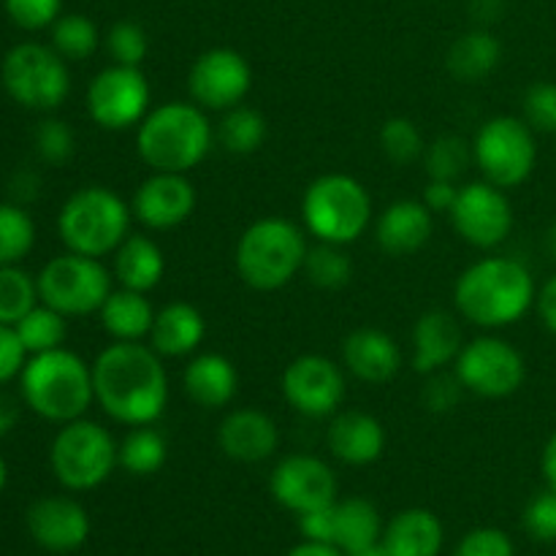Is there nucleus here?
Segmentation results:
<instances>
[{"label":"nucleus","mask_w":556,"mask_h":556,"mask_svg":"<svg viewBox=\"0 0 556 556\" xmlns=\"http://www.w3.org/2000/svg\"><path fill=\"white\" fill-rule=\"evenodd\" d=\"M96 402L125 427H150L166 413L168 372L163 356L144 342H112L92 362Z\"/></svg>","instance_id":"nucleus-1"},{"label":"nucleus","mask_w":556,"mask_h":556,"mask_svg":"<svg viewBox=\"0 0 556 556\" xmlns=\"http://www.w3.org/2000/svg\"><path fill=\"white\" fill-rule=\"evenodd\" d=\"M535 296L530 269L503 255H489L470 264L454 286L456 313L481 329L516 324L535 304Z\"/></svg>","instance_id":"nucleus-2"},{"label":"nucleus","mask_w":556,"mask_h":556,"mask_svg":"<svg viewBox=\"0 0 556 556\" xmlns=\"http://www.w3.org/2000/svg\"><path fill=\"white\" fill-rule=\"evenodd\" d=\"M215 125L193 101H172L150 109L136 125V152L152 172L188 174L215 147Z\"/></svg>","instance_id":"nucleus-3"},{"label":"nucleus","mask_w":556,"mask_h":556,"mask_svg":"<svg viewBox=\"0 0 556 556\" xmlns=\"http://www.w3.org/2000/svg\"><path fill=\"white\" fill-rule=\"evenodd\" d=\"M22 402L36 416L52 424H68L85 418L96 402L92 386V364L76 356L68 348L36 353L27 356V364L20 372Z\"/></svg>","instance_id":"nucleus-4"},{"label":"nucleus","mask_w":556,"mask_h":556,"mask_svg":"<svg viewBox=\"0 0 556 556\" xmlns=\"http://www.w3.org/2000/svg\"><path fill=\"white\" fill-rule=\"evenodd\" d=\"M307 250V239L296 223L261 217L242 231L233 261L244 286L253 291H280L304 269Z\"/></svg>","instance_id":"nucleus-5"},{"label":"nucleus","mask_w":556,"mask_h":556,"mask_svg":"<svg viewBox=\"0 0 556 556\" xmlns=\"http://www.w3.org/2000/svg\"><path fill=\"white\" fill-rule=\"evenodd\" d=\"M58 233L65 250L90 258L112 255L130 233V206L103 185H87L60 206Z\"/></svg>","instance_id":"nucleus-6"},{"label":"nucleus","mask_w":556,"mask_h":556,"mask_svg":"<svg viewBox=\"0 0 556 556\" xmlns=\"http://www.w3.org/2000/svg\"><path fill=\"white\" fill-rule=\"evenodd\" d=\"M302 220L318 242L353 244L372 223L369 190L348 174H320L302 195Z\"/></svg>","instance_id":"nucleus-7"},{"label":"nucleus","mask_w":556,"mask_h":556,"mask_svg":"<svg viewBox=\"0 0 556 556\" xmlns=\"http://www.w3.org/2000/svg\"><path fill=\"white\" fill-rule=\"evenodd\" d=\"M0 81L11 101L30 112H54L71 92L68 60L60 58L52 43L25 41L5 52Z\"/></svg>","instance_id":"nucleus-8"},{"label":"nucleus","mask_w":556,"mask_h":556,"mask_svg":"<svg viewBox=\"0 0 556 556\" xmlns=\"http://www.w3.org/2000/svg\"><path fill=\"white\" fill-rule=\"evenodd\" d=\"M49 465L68 492H90L117 467V443L101 424L76 418L60 424L49 445Z\"/></svg>","instance_id":"nucleus-9"},{"label":"nucleus","mask_w":556,"mask_h":556,"mask_svg":"<svg viewBox=\"0 0 556 556\" xmlns=\"http://www.w3.org/2000/svg\"><path fill=\"white\" fill-rule=\"evenodd\" d=\"M36 282L41 302L63 313L65 318L98 313L112 293V275L101 258L71 253V250L47 261Z\"/></svg>","instance_id":"nucleus-10"},{"label":"nucleus","mask_w":556,"mask_h":556,"mask_svg":"<svg viewBox=\"0 0 556 556\" xmlns=\"http://www.w3.org/2000/svg\"><path fill=\"white\" fill-rule=\"evenodd\" d=\"M472 161L486 182L503 190L516 188L530 177L538 163L535 130L510 114L486 119L472 141Z\"/></svg>","instance_id":"nucleus-11"},{"label":"nucleus","mask_w":556,"mask_h":556,"mask_svg":"<svg viewBox=\"0 0 556 556\" xmlns=\"http://www.w3.org/2000/svg\"><path fill=\"white\" fill-rule=\"evenodd\" d=\"M462 389L483 400H505L516 394L527 378L525 356L500 337H476L465 342L454 362Z\"/></svg>","instance_id":"nucleus-12"},{"label":"nucleus","mask_w":556,"mask_h":556,"mask_svg":"<svg viewBox=\"0 0 556 556\" xmlns=\"http://www.w3.org/2000/svg\"><path fill=\"white\" fill-rule=\"evenodd\" d=\"M152 90L144 71L112 63L87 85V114L103 130L136 128L150 112Z\"/></svg>","instance_id":"nucleus-13"},{"label":"nucleus","mask_w":556,"mask_h":556,"mask_svg":"<svg viewBox=\"0 0 556 556\" xmlns=\"http://www.w3.org/2000/svg\"><path fill=\"white\" fill-rule=\"evenodd\" d=\"M345 372L320 353L296 356L282 372V394L296 413L307 418H331L345 402Z\"/></svg>","instance_id":"nucleus-14"},{"label":"nucleus","mask_w":556,"mask_h":556,"mask_svg":"<svg viewBox=\"0 0 556 556\" xmlns=\"http://www.w3.org/2000/svg\"><path fill=\"white\" fill-rule=\"evenodd\" d=\"M456 233L467 244L492 250L503 244L514 231V206L503 188L492 182H470L459 188L454 210L448 212Z\"/></svg>","instance_id":"nucleus-15"},{"label":"nucleus","mask_w":556,"mask_h":556,"mask_svg":"<svg viewBox=\"0 0 556 556\" xmlns=\"http://www.w3.org/2000/svg\"><path fill=\"white\" fill-rule=\"evenodd\" d=\"M253 87V68L237 49L217 47L199 54L190 65L188 90L204 112H228L248 98Z\"/></svg>","instance_id":"nucleus-16"},{"label":"nucleus","mask_w":556,"mask_h":556,"mask_svg":"<svg viewBox=\"0 0 556 556\" xmlns=\"http://www.w3.org/2000/svg\"><path fill=\"white\" fill-rule=\"evenodd\" d=\"M269 492L282 508L302 516L337 503V476L318 456L293 454L277 462L269 476Z\"/></svg>","instance_id":"nucleus-17"},{"label":"nucleus","mask_w":556,"mask_h":556,"mask_svg":"<svg viewBox=\"0 0 556 556\" xmlns=\"http://www.w3.org/2000/svg\"><path fill=\"white\" fill-rule=\"evenodd\" d=\"M195 201L199 195H195V185L190 182L188 174L152 172L136 188L130 212L150 231H172L193 215Z\"/></svg>","instance_id":"nucleus-18"},{"label":"nucleus","mask_w":556,"mask_h":556,"mask_svg":"<svg viewBox=\"0 0 556 556\" xmlns=\"http://www.w3.org/2000/svg\"><path fill=\"white\" fill-rule=\"evenodd\" d=\"M27 532L52 554H71L90 538V516L71 497H41L27 510Z\"/></svg>","instance_id":"nucleus-19"},{"label":"nucleus","mask_w":556,"mask_h":556,"mask_svg":"<svg viewBox=\"0 0 556 556\" xmlns=\"http://www.w3.org/2000/svg\"><path fill=\"white\" fill-rule=\"evenodd\" d=\"M217 445L228 459L255 465L275 456L280 445V429L269 413L255 410V407H237L217 427Z\"/></svg>","instance_id":"nucleus-20"},{"label":"nucleus","mask_w":556,"mask_h":556,"mask_svg":"<svg viewBox=\"0 0 556 556\" xmlns=\"http://www.w3.org/2000/svg\"><path fill=\"white\" fill-rule=\"evenodd\" d=\"M326 443L334 459L351 467H367L386 451V429L364 410H340L331 416Z\"/></svg>","instance_id":"nucleus-21"},{"label":"nucleus","mask_w":556,"mask_h":556,"mask_svg":"<svg viewBox=\"0 0 556 556\" xmlns=\"http://www.w3.org/2000/svg\"><path fill=\"white\" fill-rule=\"evenodd\" d=\"M342 364L353 378L369 386H383L402 369V348L389 331L356 329L342 342Z\"/></svg>","instance_id":"nucleus-22"},{"label":"nucleus","mask_w":556,"mask_h":556,"mask_svg":"<svg viewBox=\"0 0 556 556\" xmlns=\"http://www.w3.org/2000/svg\"><path fill=\"white\" fill-rule=\"evenodd\" d=\"M432 217L424 201L400 199L380 212L375 239L386 255H413L432 239Z\"/></svg>","instance_id":"nucleus-23"},{"label":"nucleus","mask_w":556,"mask_h":556,"mask_svg":"<svg viewBox=\"0 0 556 556\" xmlns=\"http://www.w3.org/2000/svg\"><path fill=\"white\" fill-rule=\"evenodd\" d=\"M462 345V329L445 309H429L413 326V369L421 375L443 372L456 362Z\"/></svg>","instance_id":"nucleus-24"},{"label":"nucleus","mask_w":556,"mask_h":556,"mask_svg":"<svg viewBox=\"0 0 556 556\" xmlns=\"http://www.w3.org/2000/svg\"><path fill=\"white\" fill-rule=\"evenodd\" d=\"M182 389L204 410H220L237 396L239 372L223 353H199L185 367Z\"/></svg>","instance_id":"nucleus-25"},{"label":"nucleus","mask_w":556,"mask_h":556,"mask_svg":"<svg viewBox=\"0 0 556 556\" xmlns=\"http://www.w3.org/2000/svg\"><path fill=\"white\" fill-rule=\"evenodd\" d=\"M206 320L193 304L172 302L155 313V324L150 331V345L163 358L193 356L204 342Z\"/></svg>","instance_id":"nucleus-26"},{"label":"nucleus","mask_w":556,"mask_h":556,"mask_svg":"<svg viewBox=\"0 0 556 556\" xmlns=\"http://www.w3.org/2000/svg\"><path fill=\"white\" fill-rule=\"evenodd\" d=\"M443 541V525L432 510L407 508L389 521L380 546L389 556H440Z\"/></svg>","instance_id":"nucleus-27"},{"label":"nucleus","mask_w":556,"mask_h":556,"mask_svg":"<svg viewBox=\"0 0 556 556\" xmlns=\"http://www.w3.org/2000/svg\"><path fill=\"white\" fill-rule=\"evenodd\" d=\"M112 255V275L114 280L119 282V288L150 293L152 288L161 286L163 275H166L163 250L157 248L155 239H150L147 233H128Z\"/></svg>","instance_id":"nucleus-28"},{"label":"nucleus","mask_w":556,"mask_h":556,"mask_svg":"<svg viewBox=\"0 0 556 556\" xmlns=\"http://www.w3.org/2000/svg\"><path fill=\"white\" fill-rule=\"evenodd\" d=\"M98 315H101L103 331L114 342L150 340L152 324H155V309H152L147 293L130 291V288H117L109 293Z\"/></svg>","instance_id":"nucleus-29"},{"label":"nucleus","mask_w":556,"mask_h":556,"mask_svg":"<svg viewBox=\"0 0 556 556\" xmlns=\"http://www.w3.org/2000/svg\"><path fill=\"white\" fill-rule=\"evenodd\" d=\"M383 538V521L378 508L364 497H348L334 503V546L342 554H356L378 546Z\"/></svg>","instance_id":"nucleus-30"},{"label":"nucleus","mask_w":556,"mask_h":556,"mask_svg":"<svg viewBox=\"0 0 556 556\" xmlns=\"http://www.w3.org/2000/svg\"><path fill=\"white\" fill-rule=\"evenodd\" d=\"M503 58V43L486 27H472V30L462 33L454 43H451L448 54H445V65L451 74L462 81H478L486 79Z\"/></svg>","instance_id":"nucleus-31"},{"label":"nucleus","mask_w":556,"mask_h":556,"mask_svg":"<svg viewBox=\"0 0 556 556\" xmlns=\"http://www.w3.org/2000/svg\"><path fill=\"white\" fill-rule=\"evenodd\" d=\"M168 459V443L157 429L150 427H130L117 443V467H123L128 476L147 478L155 476Z\"/></svg>","instance_id":"nucleus-32"},{"label":"nucleus","mask_w":556,"mask_h":556,"mask_svg":"<svg viewBox=\"0 0 556 556\" xmlns=\"http://www.w3.org/2000/svg\"><path fill=\"white\" fill-rule=\"evenodd\" d=\"M215 136L223 150L231 155H253L266 141V119L258 109L239 103V106L223 112Z\"/></svg>","instance_id":"nucleus-33"},{"label":"nucleus","mask_w":556,"mask_h":556,"mask_svg":"<svg viewBox=\"0 0 556 556\" xmlns=\"http://www.w3.org/2000/svg\"><path fill=\"white\" fill-rule=\"evenodd\" d=\"M65 315L58 309L47 307L43 302H38L20 324L14 326L16 334H20L22 345H25L27 356H36V353L58 351L63 348L65 334H68V324H65Z\"/></svg>","instance_id":"nucleus-34"},{"label":"nucleus","mask_w":556,"mask_h":556,"mask_svg":"<svg viewBox=\"0 0 556 556\" xmlns=\"http://www.w3.org/2000/svg\"><path fill=\"white\" fill-rule=\"evenodd\" d=\"M38 302V282L30 271L20 264L0 266V324L16 326Z\"/></svg>","instance_id":"nucleus-35"},{"label":"nucleus","mask_w":556,"mask_h":556,"mask_svg":"<svg viewBox=\"0 0 556 556\" xmlns=\"http://www.w3.org/2000/svg\"><path fill=\"white\" fill-rule=\"evenodd\" d=\"M98 43H101V33L90 16L60 14V20L52 25V49L68 63L92 58Z\"/></svg>","instance_id":"nucleus-36"},{"label":"nucleus","mask_w":556,"mask_h":556,"mask_svg":"<svg viewBox=\"0 0 556 556\" xmlns=\"http://www.w3.org/2000/svg\"><path fill=\"white\" fill-rule=\"evenodd\" d=\"M304 275L313 282L315 288H324V291H340L351 282L353 277V264L348 258V253L342 250V244H329L318 242L315 248L307 250V258H304Z\"/></svg>","instance_id":"nucleus-37"},{"label":"nucleus","mask_w":556,"mask_h":556,"mask_svg":"<svg viewBox=\"0 0 556 556\" xmlns=\"http://www.w3.org/2000/svg\"><path fill=\"white\" fill-rule=\"evenodd\" d=\"M36 244V223L22 206L0 201V266L20 264Z\"/></svg>","instance_id":"nucleus-38"},{"label":"nucleus","mask_w":556,"mask_h":556,"mask_svg":"<svg viewBox=\"0 0 556 556\" xmlns=\"http://www.w3.org/2000/svg\"><path fill=\"white\" fill-rule=\"evenodd\" d=\"M421 161L429 179H451V182H456L470 166L472 147H467V141H462L459 136H440L432 144H427Z\"/></svg>","instance_id":"nucleus-39"},{"label":"nucleus","mask_w":556,"mask_h":556,"mask_svg":"<svg viewBox=\"0 0 556 556\" xmlns=\"http://www.w3.org/2000/svg\"><path fill=\"white\" fill-rule=\"evenodd\" d=\"M380 150L389 161L394 163H413L424 157V136L416 128V123L407 117H391L386 119L380 128Z\"/></svg>","instance_id":"nucleus-40"},{"label":"nucleus","mask_w":556,"mask_h":556,"mask_svg":"<svg viewBox=\"0 0 556 556\" xmlns=\"http://www.w3.org/2000/svg\"><path fill=\"white\" fill-rule=\"evenodd\" d=\"M106 49L117 65H134L141 68L150 52V36L144 27L134 20H119L109 27L106 33Z\"/></svg>","instance_id":"nucleus-41"},{"label":"nucleus","mask_w":556,"mask_h":556,"mask_svg":"<svg viewBox=\"0 0 556 556\" xmlns=\"http://www.w3.org/2000/svg\"><path fill=\"white\" fill-rule=\"evenodd\" d=\"M76 150L74 130L65 119L49 117L36 128V152L47 163H65Z\"/></svg>","instance_id":"nucleus-42"},{"label":"nucleus","mask_w":556,"mask_h":556,"mask_svg":"<svg viewBox=\"0 0 556 556\" xmlns=\"http://www.w3.org/2000/svg\"><path fill=\"white\" fill-rule=\"evenodd\" d=\"M5 14L22 30H43L60 20L63 0H3Z\"/></svg>","instance_id":"nucleus-43"},{"label":"nucleus","mask_w":556,"mask_h":556,"mask_svg":"<svg viewBox=\"0 0 556 556\" xmlns=\"http://www.w3.org/2000/svg\"><path fill=\"white\" fill-rule=\"evenodd\" d=\"M525 123L532 130L556 136V85L535 81L525 96Z\"/></svg>","instance_id":"nucleus-44"},{"label":"nucleus","mask_w":556,"mask_h":556,"mask_svg":"<svg viewBox=\"0 0 556 556\" xmlns=\"http://www.w3.org/2000/svg\"><path fill=\"white\" fill-rule=\"evenodd\" d=\"M525 530L530 532L535 541L554 543L556 541V492L546 489L525 510Z\"/></svg>","instance_id":"nucleus-45"},{"label":"nucleus","mask_w":556,"mask_h":556,"mask_svg":"<svg viewBox=\"0 0 556 556\" xmlns=\"http://www.w3.org/2000/svg\"><path fill=\"white\" fill-rule=\"evenodd\" d=\"M514 541L503 530L481 527V530L467 532L456 546L454 556H514Z\"/></svg>","instance_id":"nucleus-46"},{"label":"nucleus","mask_w":556,"mask_h":556,"mask_svg":"<svg viewBox=\"0 0 556 556\" xmlns=\"http://www.w3.org/2000/svg\"><path fill=\"white\" fill-rule=\"evenodd\" d=\"M27 364V351L22 345L14 326L0 324V386L20 378L22 367Z\"/></svg>","instance_id":"nucleus-47"},{"label":"nucleus","mask_w":556,"mask_h":556,"mask_svg":"<svg viewBox=\"0 0 556 556\" xmlns=\"http://www.w3.org/2000/svg\"><path fill=\"white\" fill-rule=\"evenodd\" d=\"M459 391H465V389H462V383L456 375L434 372L432 380H429V386L424 389V402H427L429 410L445 413V410H451L456 402H459Z\"/></svg>","instance_id":"nucleus-48"},{"label":"nucleus","mask_w":556,"mask_h":556,"mask_svg":"<svg viewBox=\"0 0 556 556\" xmlns=\"http://www.w3.org/2000/svg\"><path fill=\"white\" fill-rule=\"evenodd\" d=\"M299 530H302L304 541L331 543L334 546V503L299 516Z\"/></svg>","instance_id":"nucleus-49"},{"label":"nucleus","mask_w":556,"mask_h":556,"mask_svg":"<svg viewBox=\"0 0 556 556\" xmlns=\"http://www.w3.org/2000/svg\"><path fill=\"white\" fill-rule=\"evenodd\" d=\"M456 195H459L456 182H451V179H429L427 188H424L421 201L427 204V210L432 212V215H438V212L448 215L456 204Z\"/></svg>","instance_id":"nucleus-50"},{"label":"nucleus","mask_w":556,"mask_h":556,"mask_svg":"<svg viewBox=\"0 0 556 556\" xmlns=\"http://www.w3.org/2000/svg\"><path fill=\"white\" fill-rule=\"evenodd\" d=\"M535 307H538V315H541L543 326H546L552 334H556V275L543 282L541 293L535 296Z\"/></svg>","instance_id":"nucleus-51"},{"label":"nucleus","mask_w":556,"mask_h":556,"mask_svg":"<svg viewBox=\"0 0 556 556\" xmlns=\"http://www.w3.org/2000/svg\"><path fill=\"white\" fill-rule=\"evenodd\" d=\"M16 421H20V407L11 396L0 394V438H5L16 427Z\"/></svg>","instance_id":"nucleus-52"},{"label":"nucleus","mask_w":556,"mask_h":556,"mask_svg":"<svg viewBox=\"0 0 556 556\" xmlns=\"http://www.w3.org/2000/svg\"><path fill=\"white\" fill-rule=\"evenodd\" d=\"M541 470H543V478H546L548 489H554L556 492V432L548 438L546 448H543Z\"/></svg>","instance_id":"nucleus-53"},{"label":"nucleus","mask_w":556,"mask_h":556,"mask_svg":"<svg viewBox=\"0 0 556 556\" xmlns=\"http://www.w3.org/2000/svg\"><path fill=\"white\" fill-rule=\"evenodd\" d=\"M288 556H345L337 546L331 543H315V541H304L299 546H293Z\"/></svg>","instance_id":"nucleus-54"},{"label":"nucleus","mask_w":556,"mask_h":556,"mask_svg":"<svg viewBox=\"0 0 556 556\" xmlns=\"http://www.w3.org/2000/svg\"><path fill=\"white\" fill-rule=\"evenodd\" d=\"M500 9H503V0H472V14L481 22L497 20Z\"/></svg>","instance_id":"nucleus-55"},{"label":"nucleus","mask_w":556,"mask_h":556,"mask_svg":"<svg viewBox=\"0 0 556 556\" xmlns=\"http://www.w3.org/2000/svg\"><path fill=\"white\" fill-rule=\"evenodd\" d=\"M348 556H389V554H386V548L380 546V543H378V546H372V548H364V552L348 554Z\"/></svg>","instance_id":"nucleus-56"},{"label":"nucleus","mask_w":556,"mask_h":556,"mask_svg":"<svg viewBox=\"0 0 556 556\" xmlns=\"http://www.w3.org/2000/svg\"><path fill=\"white\" fill-rule=\"evenodd\" d=\"M5 481H9V467H5V459L0 456V494H3Z\"/></svg>","instance_id":"nucleus-57"}]
</instances>
